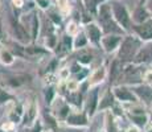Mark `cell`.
<instances>
[{
	"label": "cell",
	"instance_id": "27",
	"mask_svg": "<svg viewBox=\"0 0 152 132\" xmlns=\"http://www.w3.org/2000/svg\"><path fill=\"white\" fill-rule=\"evenodd\" d=\"M16 61V57L8 46H1L0 48V63L3 66H12Z\"/></svg>",
	"mask_w": 152,
	"mask_h": 132
},
{
	"label": "cell",
	"instance_id": "2",
	"mask_svg": "<svg viewBox=\"0 0 152 132\" xmlns=\"http://www.w3.org/2000/svg\"><path fill=\"white\" fill-rule=\"evenodd\" d=\"M111 9H113L114 20L118 23V25L123 29L126 34L130 33L131 29H132V19H131V15L128 12V9L119 1L111 3Z\"/></svg>",
	"mask_w": 152,
	"mask_h": 132
},
{
	"label": "cell",
	"instance_id": "38",
	"mask_svg": "<svg viewBox=\"0 0 152 132\" xmlns=\"http://www.w3.org/2000/svg\"><path fill=\"white\" fill-rule=\"evenodd\" d=\"M36 4L39 5L41 9H49V7H50V0H36Z\"/></svg>",
	"mask_w": 152,
	"mask_h": 132
},
{
	"label": "cell",
	"instance_id": "13",
	"mask_svg": "<svg viewBox=\"0 0 152 132\" xmlns=\"http://www.w3.org/2000/svg\"><path fill=\"white\" fill-rule=\"evenodd\" d=\"M5 107H7V110H8L7 120L12 122L13 124H16V125L21 124L23 116H24V103H23L21 101H19V99H16V101L8 103Z\"/></svg>",
	"mask_w": 152,
	"mask_h": 132
},
{
	"label": "cell",
	"instance_id": "9",
	"mask_svg": "<svg viewBox=\"0 0 152 132\" xmlns=\"http://www.w3.org/2000/svg\"><path fill=\"white\" fill-rule=\"evenodd\" d=\"M64 123L70 128L82 130V128H87L90 125V118L85 112V110H75V108H73L72 114L68 116V119Z\"/></svg>",
	"mask_w": 152,
	"mask_h": 132
},
{
	"label": "cell",
	"instance_id": "24",
	"mask_svg": "<svg viewBox=\"0 0 152 132\" xmlns=\"http://www.w3.org/2000/svg\"><path fill=\"white\" fill-rule=\"evenodd\" d=\"M94 53L90 48H85L82 50H78L77 52V55H75V61L80 62L82 66H86V67H90L93 62H94Z\"/></svg>",
	"mask_w": 152,
	"mask_h": 132
},
{
	"label": "cell",
	"instance_id": "4",
	"mask_svg": "<svg viewBox=\"0 0 152 132\" xmlns=\"http://www.w3.org/2000/svg\"><path fill=\"white\" fill-rule=\"evenodd\" d=\"M10 25L13 32V39L16 40V42H20L23 45L32 44V39H31V34H29L28 29L25 28L23 21L15 13L10 16Z\"/></svg>",
	"mask_w": 152,
	"mask_h": 132
},
{
	"label": "cell",
	"instance_id": "1",
	"mask_svg": "<svg viewBox=\"0 0 152 132\" xmlns=\"http://www.w3.org/2000/svg\"><path fill=\"white\" fill-rule=\"evenodd\" d=\"M143 44L144 42L140 39H138L135 34L132 33L124 34L121 46H119L118 52H116V58L119 61H122L123 63H131L135 60L136 54L139 53Z\"/></svg>",
	"mask_w": 152,
	"mask_h": 132
},
{
	"label": "cell",
	"instance_id": "43",
	"mask_svg": "<svg viewBox=\"0 0 152 132\" xmlns=\"http://www.w3.org/2000/svg\"><path fill=\"white\" fill-rule=\"evenodd\" d=\"M143 132H152V120L148 122V124L143 128Z\"/></svg>",
	"mask_w": 152,
	"mask_h": 132
},
{
	"label": "cell",
	"instance_id": "33",
	"mask_svg": "<svg viewBox=\"0 0 152 132\" xmlns=\"http://www.w3.org/2000/svg\"><path fill=\"white\" fill-rule=\"evenodd\" d=\"M81 32V29H80V23L78 21H74V20H72V21L68 24V26H66V32L65 33H68L69 36H72V37H75L78 33Z\"/></svg>",
	"mask_w": 152,
	"mask_h": 132
},
{
	"label": "cell",
	"instance_id": "6",
	"mask_svg": "<svg viewBox=\"0 0 152 132\" xmlns=\"http://www.w3.org/2000/svg\"><path fill=\"white\" fill-rule=\"evenodd\" d=\"M99 96H101V91L99 87H94L90 89L89 91L85 95V104H83V110L87 114V116L91 120L97 115L98 112V106H99Z\"/></svg>",
	"mask_w": 152,
	"mask_h": 132
},
{
	"label": "cell",
	"instance_id": "42",
	"mask_svg": "<svg viewBox=\"0 0 152 132\" xmlns=\"http://www.w3.org/2000/svg\"><path fill=\"white\" fill-rule=\"evenodd\" d=\"M12 5L17 8H21L24 5V0H12Z\"/></svg>",
	"mask_w": 152,
	"mask_h": 132
},
{
	"label": "cell",
	"instance_id": "15",
	"mask_svg": "<svg viewBox=\"0 0 152 132\" xmlns=\"http://www.w3.org/2000/svg\"><path fill=\"white\" fill-rule=\"evenodd\" d=\"M73 52H74V49H73V37L69 36L68 33H64L58 40V44L56 46L53 54L62 60V58H65L66 55H69Z\"/></svg>",
	"mask_w": 152,
	"mask_h": 132
},
{
	"label": "cell",
	"instance_id": "34",
	"mask_svg": "<svg viewBox=\"0 0 152 132\" xmlns=\"http://www.w3.org/2000/svg\"><path fill=\"white\" fill-rule=\"evenodd\" d=\"M44 131H45V124H44V120L41 119H37L29 127V132H44Z\"/></svg>",
	"mask_w": 152,
	"mask_h": 132
},
{
	"label": "cell",
	"instance_id": "16",
	"mask_svg": "<svg viewBox=\"0 0 152 132\" xmlns=\"http://www.w3.org/2000/svg\"><path fill=\"white\" fill-rule=\"evenodd\" d=\"M131 32L138 39L142 40L143 42L152 41V17L150 20H147L145 23H143V24H132Z\"/></svg>",
	"mask_w": 152,
	"mask_h": 132
},
{
	"label": "cell",
	"instance_id": "3",
	"mask_svg": "<svg viewBox=\"0 0 152 132\" xmlns=\"http://www.w3.org/2000/svg\"><path fill=\"white\" fill-rule=\"evenodd\" d=\"M32 82V75L27 73H10L3 77V81L0 82V86L7 90H16L20 87Z\"/></svg>",
	"mask_w": 152,
	"mask_h": 132
},
{
	"label": "cell",
	"instance_id": "18",
	"mask_svg": "<svg viewBox=\"0 0 152 132\" xmlns=\"http://www.w3.org/2000/svg\"><path fill=\"white\" fill-rule=\"evenodd\" d=\"M151 62H152V41L143 44L139 53L136 54L135 60L132 61V63L140 65V66H145Z\"/></svg>",
	"mask_w": 152,
	"mask_h": 132
},
{
	"label": "cell",
	"instance_id": "10",
	"mask_svg": "<svg viewBox=\"0 0 152 132\" xmlns=\"http://www.w3.org/2000/svg\"><path fill=\"white\" fill-rule=\"evenodd\" d=\"M114 95L116 98V102L121 104H128V103H138V98L127 85H114L113 86Z\"/></svg>",
	"mask_w": 152,
	"mask_h": 132
},
{
	"label": "cell",
	"instance_id": "36",
	"mask_svg": "<svg viewBox=\"0 0 152 132\" xmlns=\"http://www.w3.org/2000/svg\"><path fill=\"white\" fill-rule=\"evenodd\" d=\"M143 83L152 87V69L144 70V74H143Z\"/></svg>",
	"mask_w": 152,
	"mask_h": 132
},
{
	"label": "cell",
	"instance_id": "14",
	"mask_svg": "<svg viewBox=\"0 0 152 132\" xmlns=\"http://www.w3.org/2000/svg\"><path fill=\"white\" fill-rule=\"evenodd\" d=\"M130 87L134 91V94L136 95V98H138L140 103L144 104L147 108L152 107V87L147 86L144 83L134 85V86H130Z\"/></svg>",
	"mask_w": 152,
	"mask_h": 132
},
{
	"label": "cell",
	"instance_id": "26",
	"mask_svg": "<svg viewBox=\"0 0 152 132\" xmlns=\"http://www.w3.org/2000/svg\"><path fill=\"white\" fill-rule=\"evenodd\" d=\"M126 119L131 123V124L139 127L140 130L145 127L148 124V122L151 120L150 114H142V115H131V114H126Z\"/></svg>",
	"mask_w": 152,
	"mask_h": 132
},
{
	"label": "cell",
	"instance_id": "31",
	"mask_svg": "<svg viewBox=\"0 0 152 132\" xmlns=\"http://www.w3.org/2000/svg\"><path fill=\"white\" fill-rule=\"evenodd\" d=\"M107 3V0H85V5H86V9L89 13L95 15L97 16V9L101 4Z\"/></svg>",
	"mask_w": 152,
	"mask_h": 132
},
{
	"label": "cell",
	"instance_id": "5",
	"mask_svg": "<svg viewBox=\"0 0 152 132\" xmlns=\"http://www.w3.org/2000/svg\"><path fill=\"white\" fill-rule=\"evenodd\" d=\"M40 116V106L34 96H31L24 103V116L21 120V125L25 128H29Z\"/></svg>",
	"mask_w": 152,
	"mask_h": 132
},
{
	"label": "cell",
	"instance_id": "45",
	"mask_svg": "<svg viewBox=\"0 0 152 132\" xmlns=\"http://www.w3.org/2000/svg\"><path fill=\"white\" fill-rule=\"evenodd\" d=\"M148 0H140V5H145V3H147Z\"/></svg>",
	"mask_w": 152,
	"mask_h": 132
},
{
	"label": "cell",
	"instance_id": "11",
	"mask_svg": "<svg viewBox=\"0 0 152 132\" xmlns=\"http://www.w3.org/2000/svg\"><path fill=\"white\" fill-rule=\"evenodd\" d=\"M83 32H85V34H86L87 40H89L90 45H91L93 48L101 49V40L104 34H103L102 28L99 26V24H97V23H94V21L89 23V24H85Z\"/></svg>",
	"mask_w": 152,
	"mask_h": 132
},
{
	"label": "cell",
	"instance_id": "48",
	"mask_svg": "<svg viewBox=\"0 0 152 132\" xmlns=\"http://www.w3.org/2000/svg\"><path fill=\"white\" fill-rule=\"evenodd\" d=\"M99 132H106V131H104V130H103V131H99Z\"/></svg>",
	"mask_w": 152,
	"mask_h": 132
},
{
	"label": "cell",
	"instance_id": "19",
	"mask_svg": "<svg viewBox=\"0 0 152 132\" xmlns=\"http://www.w3.org/2000/svg\"><path fill=\"white\" fill-rule=\"evenodd\" d=\"M85 94L83 91L78 90L75 93H66L64 95V98L66 99V102L72 106L75 110H83V104H85Z\"/></svg>",
	"mask_w": 152,
	"mask_h": 132
},
{
	"label": "cell",
	"instance_id": "41",
	"mask_svg": "<svg viewBox=\"0 0 152 132\" xmlns=\"http://www.w3.org/2000/svg\"><path fill=\"white\" fill-rule=\"evenodd\" d=\"M4 26H3V20L1 17H0V42H1L3 40H4Z\"/></svg>",
	"mask_w": 152,
	"mask_h": 132
},
{
	"label": "cell",
	"instance_id": "7",
	"mask_svg": "<svg viewBox=\"0 0 152 132\" xmlns=\"http://www.w3.org/2000/svg\"><path fill=\"white\" fill-rule=\"evenodd\" d=\"M107 78H109V65L107 63H101L90 71V75L86 81L87 86H89V89L99 87L101 85H103L106 82Z\"/></svg>",
	"mask_w": 152,
	"mask_h": 132
},
{
	"label": "cell",
	"instance_id": "23",
	"mask_svg": "<svg viewBox=\"0 0 152 132\" xmlns=\"http://www.w3.org/2000/svg\"><path fill=\"white\" fill-rule=\"evenodd\" d=\"M40 19L39 16H37L36 12H32L31 16H29V34H31V39H32V44H36L37 39H39L40 36Z\"/></svg>",
	"mask_w": 152,
	"mask_h": 132
},
{
	"label": "cell",
	"instance_id": "35",
	"mask_svg": "<svg viewBox=\"0 0 152 132\" xmlns=\"http://www.w3.org/2000/svg\"><path fill=\"white\" fill-rule=\"evenodd\" d=\"M83 67H86V66H82L80 62H77V61H73L72 63L69 65V70H70V74H72V77H74L75 74H78V73L81 71V70L83 69Z\"/></svg>",
	"mask_w": 152,
	"mask_h": 132
},
{
	"label": "cell",
	"instance_id": "12",
	"mask_svg": "<svg viewBox=\"0 0 152 132\" xmlns=\"http://www.w3.org/2000/svg\"><path fill=\"white\" fill-rule=\"evenodd\" d=\"M124 34H104L101 40V49L106 54H116Z\"/></svg>",
	"mask_w": 152,
	"mask_h": 132
},
{
	"label": "cell",
	"instance_id": "32",
	"mask_svg": "<svg viewBox=\"0 0 152 132\" xmlns=\"http://www.w3.org/2000/svg\"><path fill=\"white\" fill-rule=\"evenodd\" d=\"M64 83H65L66 93H75V91H78V90H80V87H81V83L77 81V79L73 78V77H70L68 81H65Z\"/></svg>",
	"mask_w": 152,
	"mask_h": 132
},
{
	"label": "cell",
	"instance_id": "40",
	"mask_svg": "<svg viewBox=\"0 0 152 132\" xmlns=\"http://www.w3.org/2000/svg\"><path fill=\"white\" fill-rule=\"evenodd\" d=\"M123 132H143V130H140L139 127H136V125H134V124H130L127 128H124Z\"/></svg>",
	"mask_w": 152,
	"mask_h": 132
},
{
	"label": "cell",
	"instance_id": "20",
	"mask_svg": "<svg viewBox=\"0 0 152 132\" xmlns=\"http://www.w3.org/2000/svg\"><path fill=\"white\" fill-rule=\"evenodd\" d=\"M121 119L115 118L111 111H106L104 112V128L106 132H123L124 130L121 127Z\"/></svg>",
	"mask_w": 152,
	"mask_h": 132
},
{
	"label": "cell",
	"instance_id": "39",
	"mask_svg": "<svg viewBox=\"0 0 152 132\" xmlns=\"http://www.w3.org/2000/svg\"><path fill=\"white\" fill-rule=\"evenodd\" d=\"M49 15H50V16H49V19H50L52 21H53V24H54V25H61V21H62V20H61L60 15H57L56 12H50Z\"/></svg>",
	"mask_w": 152,
	"mask_h": 132
},
{
	"label": "cell",
	"instance_id": "28",
	"mask_svg": "<svg viewBox=\"0 0 152 132\" xmlns=\"http://www.w3.org/2000/svg\"><path fill=\"white\" fill-rule=\"evenodd\" d=\"M89 45H90L89 40H87V37H86V34H85L83 31H81L75 37H73V49H74V52L82 50V49L87 48Z\"/></svg>",
	"mask_w": 152,
	"mask_h": 132
},
{
	"label": "cell",
	"instance_id": "21",
	"mask_svg": "<svg viewBox=\"0 0 152 132\" xmlns=\"http://www.w3.org/2000/svg\"><path fill=\"white\" fill-rule=\"evenodd\" d=\"M123 69H124V63L122 62V61H119L116 57L111 61V63L109 65V78L113 85H115L116 79H119L122 77Z\"/></svg>",
	"mask_w": 152,
	"mask_h": 132
},
{
	"label": "cell",
	"instance_id": "22",
	"mask_svg": "<svg viewBox=\"0 0 152 132\" xmlns=\"http://www.w3.org/2000/svg\"><path fill=\"white\" fill-rule=\"evenodd\" d=\"M151 17H152V15L150 11H148V8L144 7V5H140V4L135 8V11L131 15L132 24H143V23H145L147 20H150Z\"/></svg>",
	"mask_w": 152,
	"mask_h": 132
},
{
	"label": "cell",
	"instance_id": "8",
	"mask_svg": "<svg viewBox=\"0 0 152 132\" xmlns=\"http://www.w3.org/2000/svg\"><path fill=\"white\" fill-rule=\"evenodd\" d=\"M49 108L52 110L50 112L54 115V118L57 119L58 122H62V123L68 119V116L72 114V111H73V107L66 102V99L61 95L57 96V99L54 101V103L52 104Z\"/></svg>",
	"mask_w": 152,
	"mask_h": 132
},
{
	"label": "cell",
	"instance_id": "47",
	"mask_svg": "<svg viewBox=\"0 0 152 132\" xmlns=\"http://www.w3.org/2000/svg\"><path fill=\"white\" fill-rule=\"evenodd\" d=\"M44 132H52L50 130H45V131H44Z\"/></svg>",
	"mask_w": 152,
	"mask_h": 132
},
{
	"label": "cell",
	"instance_id": "17",
	"mask_svg": "<svg viewBox=\"0 0 152 132\" xmlns=\"http://www.w3.org/2000/svg\"><path fill=\"white\" fill-rule=\"evenodd\" d=\"M118 102H116V98L114 95L113 87H109L106 89L103 93L99 96V106H98V112H106V111L113 110V107L115 106Z\"/></svg>",
	"mask_w": 152,
	"mask_h": 132
},
{
	"label": "cell",
	"instance_id": "30",
	"mask_svg": "<svg viewBox=\"0 0 152 132\" xmlns=\"http://www.w3.org/2000/svg\"><path fill=\"white\" fill-rule=\"evenodd\" d=\"M16 99L17 98L10 91V90H7V89L0 86V106H7L8 103L16 101Z\"/></svg>",
	"mask_w": 152,
	"mask_h": 132
},
{
	"label": "cell",
	"instance_id": "46",
	"mask_svg": "<svg viewBox=\"0 0 152 132\" xmlns=\"http://www.w3.org/2000/svg\"><path fill=\"white\" fill-rule=\"evenodd\" d=\"M0 132H5V131H4V130H3V128H1V127H0Z\"/></svg>",
	"mask_w": 152,
	"mask_h": 132
},
{
	"label": "cell",
	"instance_id": "25",
	"mask_svg": "<svg viewBox=\"0 0 152 132\" xmlns=\"http://www.w3.org/2000/svg\"><path fill=\"white\" fill-rule=\"evenodd\" d=\"M42 96H44V101H45L46 106L50 107L58 96L56 85L54 83H46L45 86H44V90H42Z\"/></svg>",
	"mask_w": 152,
	"mask_h": 132
},
{
	"label": "cell",
	"instance_id": "29",
	"mask_svg": "<svg viewBox=\"0 0 152 132\" xmlns=\"http://www.w3.org/2000/svg\"><path fill=\"white\" fill-rule=\"evenodd\" d=\"M58 40H60V37L56 34L54 29L50 28L48 31V33H46V36H45V48L48 49L49 52L53 53L56 46H57V44H58Z\"/></svg>",
	"mask_w": 152,
	"mask_h": 132
},
{
	"label": "cell",
	"instance_id": "37",
	"mask_svg": "<svg viewBox=\"0 0 152 132\" xmlns=\"http://www.w3.org/2000/svg\"><path fill=\"white\" fill-rule=\"evenodd\" d=\"M0 127H1L5 132H13L15 130H16V124H13V123L10 122V120H5V122L3 123Z\"/></svg>",
	"mask_w": 152,
	"mask_h": 132
},
{
	"label": "cell",
	"instance_id": "44",
	"mask_svg": "<svg viewBox=\"0 0 152 132\" xmlns=\"http://www.w3.org/2000/svg\"><path fill=\"white\" fill-rule=\"evenodd\" d=\"M145 4H147V8H148V11H150V12H151V15H152V0H148V1L145 3Z\"/></svg>",
	"mask_w": 152,
	"mask_h": 132
}]
</instances>
